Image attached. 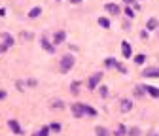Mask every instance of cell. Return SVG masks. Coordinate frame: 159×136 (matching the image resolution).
Here are the masks:
<instances>
[{
  "label": "cell",
  "mask_w": 159,
  "mask_h": 136,
  "mask_svg": "<svg viewBox=\"0 0 159 136\" xmlns=\"http://www.w3.org/2000/svg\"><path fill=\"white\" fill-rule=\"evenodd\" d=\"M106 11L112 13V15H119V13H121V10H119L117 4H106Z\"/></svg>",
  "instance_id": "8fae6325"
},
{
  "label": "cell",
  "mask_w": 159,
  "mask_h": 136,
  "mask_svg": "<svg viewBox=\"0 0 159 136\" xmlns=\"http://www.w3.org/2000/svg\"><path fill=\"white\" fill-rule=\"evenodd\" d=\"M104 66H106V68H117L119 72H125V66H121L116 59H112V57H108V59L104 61Z\"/></svg>",
  "instance_id": "277c9868"
},
{
  "label": "cell",
  "mask_w": 159,
  "mask_h": 136,
  "mask_svg": "<svg viewBox=\"0 0 159 136\" xmlns=\"http://www.w3.org/2000/svg\"><path fill=\"white\" fill-rule=\"evenodd\" d=\"M40 13H42V8L36 6V8H32V10L29 11V17H30V19H36V17H40Z\"/></svg>",
  "instance_id": "5bb4252c"
},
{
  "label": "cell",
  "mask_w": 159,
  "mask_h": 136,
  "mask_svg": "<svg viewBox=\"0 0 159 136\" xmlns=\"http://www.w3.org/2000/svg\"><path fill=\"white\" fill-rule=\"evenodd\" d=\"M144 91H146L144 85H136L134 87V96H144Z\"/></svg>",
  "instance_id": "9a60e30c"
},
{
  "label": "cell",
  "mask_w": 159,
  "mask_h": 136,
  "mask_svg": "<svg viewBox=\"0 0 159 136\" xmlns=\"http://www.w3.org/2000/svg\"><path fill=\"white\" fill-rule=\"evenodd\" d=\"M134 63H136V64H144V63H146V55H142V53L136 55V57H134Z\"/></svg>",
  "instance_id": "7402d4cb"
},
{
  "label": "cell",
  "mask_w": 159,
  "mask_h": 136,
  "mask_svg": "<svg viewBox=\"0 0 159 136\" xmlns=\"http://www.w3.org/2000/svg\"><path fill=\"white\" fill-rule=\"evenodd\" d=\"M95 132H97V136H110V132H108L104 127H97V129H95Z\"/></svg>",
  "instance_id": "2e32d148"
},
{
  "label": "cell",
  "mask_w": 159,
  "mask_h": 136,
  "mask_svg": "<svg viewBox=\"0 0 159 136\" xmlns=\"http://www.w3.org/2000/svg\"><path fill=\"white\" fill-rule=\"evenodd\" d=\"M125 13H127V17H133V15H134V13H133V10H131V8H129V6H127V8H125Z\"/></svg>",
  "instance_id": "4316f807"
},
{
  "label": "cell",
  "mask_w": 159,
  "mask_h": 136,
  "mask_svg": "<svg viewBox=\"0 0 159 136\" xmlns=\"http://www.w3.org/2000/svg\"><path fill=\"white\" fill-rule=\"evenodd\" d=\"M2 40H4V44L0 46V49H2V51L10 49V47L13 46V36H11L10 32H4V34H2Z\"/></svg>",
  "instance_id": "3957f363"
},
{
  "label": "cell",
  "mask_w": 159,
  "mask_h": 136,
  "mask_svg": "<svg viewBox=\"0 0 159 136\" xmlns=\"http://www.w3.org/2000/svg\"><path fill=\"white\" fill-rule=\"evenodd\" d=\"M98 93H101L102 99H106V96H108V89H106V87H101V89H98Z\"/></svg>",
  "instance_id": "484cf974"
},
{
  "label": "cell",
  "mask_w": 159,
  "mask_h": 136,
  "mask_svg": "<svg viewBox=\"0 0 159 136\" xmlns=\"http://www.w3.org/2000/svg\"><path fill=\"white\" fill-rule=\"evenodd\" d=\"M119 110H121V113H127V112H131V110H133V102H131L129 99H123L121 102H119Z\"/></svg>",
  "instance_id": "9c48e42d"
},
{
  "label": "cell",
  "mask_w": 159,
  "mask_h": 136,
  "mask_svg": "<svg viewBox=\"0 0 159 136\" xmlns=\"http://www.w3.org/2000/svg\"><path fill=\"white\" fill-rule=\"evenodd\" d=\"M125 134H127V129H125L123 125H119L117 130H116V136H125Z\"/></svg>",
  "instance_id": "603a6c76"
},
{
  "label": "cell",
  "mask_w": 159,
  "mask_h": 136,
  "mask_svg": "<svg viewBox=\"0 0 159 136\" xmlns=\"http://www.w3.org/2000/svg\"><path fill=\"white\" fill-rule=\"evenodd\" d=\"M2 15H6V10H2V8H0V17H2Z\"/></svg>",
  "instance_id": "d6a6232c"
},
{
  "label": "cell",
  "mask_w": 159,
  "mask_h": 136,
  "mask_svg": "<svg viewBox=\"0 0 159 136\" xmlns=\"http://www.w3.org/2000/svg\"><path fill=\"white\" fill-rule=\"evenodd\" d=\"M150 136H152V134H150Z\"/></svg>",
  "instance_id": "d590c367"
},
{
  "label": "cell",
  "mask_w": 159,
  "mask_h": 136,
  "mask_svg": "<svg viewBox=\"0 0 159 136\" xmlns=\"http://www.w3.org/2000/svg\"><path fill=\"white\" fill-rule=\"evenodd\" d=\"M144 87H146V91H148L150 96H153V99H159V89H157V87H152V85H144Z\"/></svg>",
  "instance_id": "4fadbf2b"
},
{
  "label": "cell",
  "mask_w": 159,
  "mask_h": 136,
  "mask_svg": "<svg viewBox=\"0 0 159 136\" xmlns=\"http://www.w3.org/2000/svg\"><path fill=\"white\" fill-rule=\"evenodd\" d=\"M6 94H8V93H6L4 89H0V100H4V99H6Z\"/></svg>",
  "instance_id": "83f0119b"
},
{
  "label": "cell",
  "mask_w": 159,
  "mask_h": 136,
  "mask_svg": "<svg viewBox=\"0 0 159 136\" xmlns=\"http://www.w3.org/2000/svg\"><path fill=\"white\" fill-rule=\"evenodd\" d=\"M101 80H102V74H101V72H98V74H93L89 80H87V89H91V91L97 89L98 83H101Z\"/></svg>",
  "instance_id": "7a4b0ae2"
},
{
  "label": "cell",
  "mask_w": 159,
  "mask_h": 136,
  "mask_svg": "<svg viewBox=\"0 0 159 136\" xmlns=\"http://www.w3.org/2000/svg\"><path fill=\"white\" fill-rule=\"evenodd\" d=\"M127 134H129V136H140V129L133 127V129H129V130H127Z\"/></svg>",
  "instance_id": "cb8c5ba5"
},
{
  "label": "cell",
  "mask_w": 159,
  "mask_h": 136,
  "mask_svg": "<svg viewBox=\"0 0 159 136\" xmlns=\"http://www.w3.org/2000/svg\"><path fill=\"white\" fill-rule=\"evenodd\" d=\"M70 2H72V4H82L84 0H70Z\"/></svg>",
  "instance_id": "1f68e13d"
},
{
  "label": "cell",
  "mask_w": 159,
  "mask_h": 136,
  "mask_svg": "<svg viewBox=\"0 0 159 136\" xmlns=\"http://www.w3.org/2000/svg\"><path fill=\"white\" fill-rule=\"evenodd\" d=\"M142 77H159V68H153V66H148V68H144V72H142Z\"/></svg>",
  "instance_id": "52a82bcc"
},
{
  "label": "cell",
  "mask_w": 159,
  "mask_h": 136,
  "mask_svg": "<svg viewBox=\"0 0 159 136\" xmlns=\"http://www.w3.org/2000/svg\"><path fill=\"white\" fill-rule=\"evenodd\" d=\"M65 38H66V32H65V30H57V32H55V38H53V44H55V46L63 44Z\"/></svg>",
  "instance_id": "30bf717a"
},
{
  "label": "cell",
  "mask_w": 159,
  "mask_h": 136,
  "mask_svg": "<svg viewBox=\"0 0 159 136\" xmlns=\"http://www.w3.org/2000/svg\"><path fill=\"white\" fill-rule=\"evenodd\" d=\"M59 68H61L63 72L72 70V68H74V57H72V55H65L63 59H61V63H59Z\"/></svg>",
  "instance_id": "6da1fadb"
},
{
  "label": "cell",
  "mask_w": 159,
  "mask_h": 136,
  "mask_svg": "<svg viewBox=\"0 0 159 136\" xmlns=\"http://www.w3.org/2000/svg\"><path fill=\"white\" fill-rule=\"evenodd\" d=\"M123 2H125L127 6H131V4H134V0H123Z\"/></svg>",
  "instance_id": "4dcf8cb0"
},
{
  "label": "cell",
  "mask_w": 159,
  "mask_h": 136,
  "mask_svg": "<svg viewBox=\"0 0 159 136\" xmlns=\"http://www.w3.org/2000/svg\"><path fill=\"white\" fill-rule=\"evenodd\" d=\"M0 51H2V49H0Z\"/></svg>",
  "instance_id": "e575fe53"
},
{
  "label": "cell",
  "mask_w": 159,
  "mask_h": 136,
  "mask_svg": "<svg viewBox=\"0 0 159 136\" xmlns=\"http://www.w3.org/2000/svg\"><path fill=\"white\" fill-rule=\"evenodd\" d=\"M121 53H123V57L125 59H131V55H133V47H131V44L129 42H121Z\"/></svg>",
  "instance_id": "ba28073f"
},
{
  "label": "cell",
  "mask_w": 159,
  "mask_h": 136,
  "mask_svg": "<svg viewBox=\"0 0 159 136\" xmlns=\"http://www.w3.org/2000/svg\"><path fill=\"white\" fill-rule=\"evenodd\" d=\"M157 27H159V21H157L155 17L148 21V30H153V29H157Z\"/></svg>",
  "instance_id": "e0dca14e"
},
{
  "label": "cell",
  "mask_w": 159,
  "mask_h": 136,
  "mask_svg": "<svg viewBox=\"0 0 159 136\" xmlns=\"http://www.w3.org/2000/svg\"><path fill=\"white\" fill-rule=\"evenodd\" d=\"M42 46H44V49H46L48 53H55V47L48 42V38H46V36H42Z\"/></svg>",
  "instance_id": "7c38bea8"
},
{
  "label": "cell",
  "mask_w": 159,
  "mask_h": 136,
  "mask_svg": "<svg viewBox=\"0 0 159 136\" xmlns=\"http://www.w3.org/2000/svg\"><path fill=\"white\" fill-rule=\"evenodd\" d=\"M98 25H101L102 29H110V21L106 17H98Z\"/></svg>",
  "instance_id": "ac0fdd59"
},
{
  "label": "cell",
  "mask_w": 159,
  "mask_h": 136,
  "mask_svg": "<svg viewBox=\"0 0 159 136\" xmlns=\"http://www.w3.org/2000/svg\"><path fill=\"white\" fill-rule=\"evenodd\" d=\"M84 110H85L87 115H97V110H95L93 106H89V104H84Z\"/></svg>",
  "instance_id": "d6986e66"
},
{
  "label": "cell",
  "mask_w": 159,
  "mask_h": 136,
  "mask_svg": "<svg viewBox=\"0 0 159 136\" xmlns=\"http://www.w3.org/2000/svg\"><path fill=\"white\" fill-rule=\"evenodd\" d=\"M53 106H55V110H61V108H63V102H55Z\"/></svg>",
  "instance_id": "f546056e"
},
{
  "label": "cell",
  "mask_w": 159,
  "mask_h": 136,
  "mask_svg": "<svg viewBox=\"0 0 159 136\" xmlns=\"http://www.w3.org/2000/svg\"><path fill=\"white\" fill-rule=\"evenodd\" d=\"M8 127L11 129V132H13V134H23V127L19 125V121H17V119H10V121H8Z\"/></svg>",
  "instance_id": "8992f818"
},
{
  "label": "cell",
  "mask_w": 159,
  "mask_h": 136,
  "mask_svg": "<svg viewBox=\"0 0 159 136\" xmlns=\"http://www.w3.org/2000/svg\"><path fill=\"white\" fill-rule=\"evenodd\" d=\"M140 38H142V40H146V38H148V30H142L140 32Z\"/></svg>",
  "instance_id": "f1b7e54d"
},
{
  "label": "cell",
  "mask_w": 159,
  "mask_h": 136,
  "mask_svg": "<svg viewBox=\"0 0 159 136\" xmlns=\"http://www.w3.org/2000/svg\"><path fill=\"white\" fill-rule=\"evenodd\" d=\"M80 85H82L80 81H74V83L70 85V93H72V94H78V91H80Z\"/></svg>",
  "instance_id": "44dd1931"
},
{
  "label": "cell",
  "mask_w": 159,
  "mask_h": 136,
  "mask_svg": "<svg viewBox=\"0 0 159 136\" xmlns=\"http://www.w3.org/2000/svg\"><path fill=\"white\" fill-rule=\"evenodd\" d=\"M49 134V127H42L38 132H34V136H48Z\"/></svg>",
  "instance_id": "ffe728a7"
},
{
  "label": "cell",
  "mask_w": 159,
  "mask_h": 136,
  "mask_svg": "<svg viewBox=\"0 0 159 136\" xmlns=\"http://www.w3.org/2000/svg\"><path fill=\"white\" fill-rule=\"evenodd\" d=\"M72 115L74 117H82V115H85V110H84V104H80V102H76V104H72Z\"/></svg>",
  "instance_id": "5b68a950"
},
{
  "label": "cell",
  "mask_w": 159,
  "mask_h": 136,
  "mask_svg": "<svg viewBox=\"0 0 159 136\" xmlns=\"http://www.w3.org/2000/svg\"><path fill=\"white\" fill-rule=\"evenodd\" d=\"M152 136H157V134H152Z\"/></svg>",
  "instance_id": "836d02e7"
},
{
  "label": "cell",
  "mask_w": 159,
  "mask_h": 136,
  "mask_svg": "<svg viewBox=\"0 0 159 136\" xmlns=\"http://www.w3.org/2000/svg\"><path fill=\"white\" fill-rule=\"evenodd\" d=\"M49 130H53V132H59V130H61V125H59L57 121H53V123L49 125Z\"/></svg>",
  "instance_id": "d4e9b609"
}]
</instances>
